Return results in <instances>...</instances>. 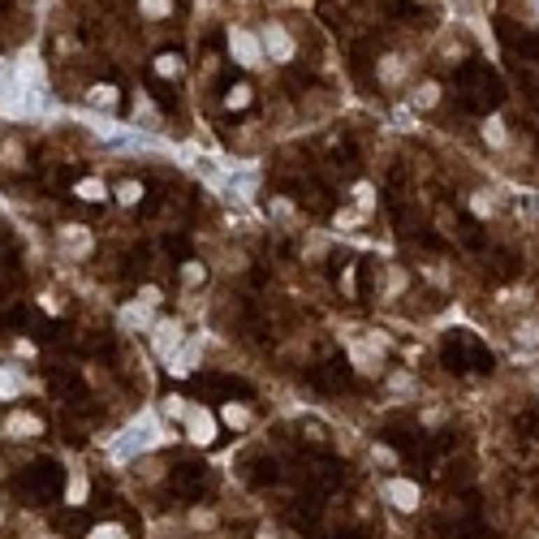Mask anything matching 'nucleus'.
<instances>
[{"label":"nucleus","instance_id":"obj_22","mask_svg":"<svg viewBox=\"0 0 539 539\" xmlns=\"http://www.w3.org/2000/svg\"><path fill=\"white\" fill-rule=\"evenodd\" d=\"M134 117H143V121H147V130H156V125H160V113L151 108V99H147V95H138V108H134Z\"/></svg>","mask_w":539,"mask_h":539},{"label":"nucleus","instance_id":"obj_5","mask_svg":"<svg viewBox=\"0 0 539 539\" xmlns=\"http://www.w3.org/2000/svg\"><path fill=\"white\" fill-rule=\"evenodd\" d=\"M186 436L194 445H212L216 440V415L212 410H203V405H190L186 410Z\"/></svg>","mask_w":539,"mask_h":539},{"label":"nucleus","instance_id":"obj_23","mask_svg":"<svg viewBox=\"0 0 539 539\" xmlns=\"http://www.w3.org/2000/svg\"><path fill=\"white\" fill-rule=\"evenodd\" d=\"M224 423L229 427H246L250 423V410L246 405H224Z\"/></svg>","mask_w":539,"mask_h":539},{"label":"nucleus","instance_id":"obj_4","mask_svg":"<svg viewBox=\"0 0 539 539\" xmlns=\"http://www.w3.org/2000/svg\"><path fill=\"white\" fill-rule=\"evenodd\" d=\"M259 43H264V57H276V61H294L298 57V43L280 22H268V27L259 31Z\"/></svg>","mask_w":539,"mask_h":539},{"label":"nucleus","instance_id":"obj_11","mask_svg":"<svg viewBox=\"0 0 539 539\" xmlns=\"http://www.w3.org/2000/svg\"><path fill=\"white\" fill-rule=\"evenodd\" d=\"M483 143H487V147H509L505 117H487V121H483Z\"/></svg>","mask_w":539,"mask_h":539},{"label":"nucleus","instance_id":"obj_20","mask_svg":"<svg viewBox=\"0 0 539 539\" xmlns=\"http://www.w3.org/2000/svg\"><path fill=\"white\" fill-rule=\"evenodd\" d=\"M246 104H250V87H246V82L229 87V95H224V108H246Z\"/></svg>","mask_w":539,"mask_h":539},{"label":"nucleus","instance_id":"obj_27","mask_svg":"<svg viewBox=\"0 0 539 539\" xmlns=\"http://www.w3.org/2000/svg\"><path fill=\"white\" fill-rule=\"evenodd\" d=\"M203 276H208V272H203V264H186V268H182V280H186V285H199Z\"/></svg>","mask_w":539,"mask_h":539},{"label":"nucleus","instance_id":"obj_2","mask_svg":"<svg viewBox=\"0 0 539 539\" xmlns=\"http://www.w3.org/2000/svg\"><path fill=\"white\" fill-rule=\"evenodd\" d=\"M229 57H233L238 65H246V69L264 65V43H259V35L233 27V31H229Z\"/></svg>","mask_w":539,"mask_h":539},{"label":"nucleus","instance_id":"obj_8","mask_svg":"<svg viewBox=\"0 0 539 539\" xmlns=\"http://www.w3.org/2000/svg\"><path fill=\"white\" fill-rule=\"evenodd\" d=\"M39 431H43V423L35 415H27V410H17V415L5 419V436H9V440H35Z\"/></svg>","mask_w":539,"mask_h":539},{"label":"nucleus","instance_id":"obj_14","mask_svg":"<svg viewBox=\"0 0 539 539\" xmlns=\"http://www.w3.org/2000/svg\"><path fill=\"white\" fill-rule=\"evenodd\" d=\"M87 104H95V108H113V104H117V87H108V82L91 87V91H87Z\"/></svg>","mask_w":539,"mask_h":539},{"label":"nucleus","instance_id":"obj_17","mask_svg":"<svg viewBox=\"0 0 539 539\" xmlns=\"http://www.w3.org/2000/svg\"><path fill=\"white\" fill-rule=\"evenodd\" d=\"M108 194V186L99 182V177H87V182H78V199H87V203H99Z\"/></svg>","mask_w":539,"mask_h":539},{"label":"nucleus","instance_id":"obj_30","mask_svg":"<svg viewBox=\"0 0 539 539\" xmlns=\"http://www.w3.org/2000/svg\"><path fill=\"white\" fill-rule=\"evenodd\" d=\"M272 216H280V220H289V216H294V208H289L285 199H272Z\"/></svg>","mask_w":539,"mask_h":539},{"label":"nucleus","instance_id":"obj_18","mask_svg":"<svg viewBox=\"0 0 539 539\" xmlns=\"http://www.w3.org/2000/svg\"><path fill=\"white\" fill-rule=\"evenodd\" d=\"M470 212H475V216H483V220H487V216H496L492 194H487V190H475V194H470Z\"/></svg>","mask_w":539,"mask_h":539},{"label":"nucleus","instance_id":"obj_16","mask_svg":"<svg viewBox=\"0 0 539 539\" xmlns=\"http://www.w3.org/2000/svg\"><path fill=\"white\" fill-rule=\"evenodd\" d=\"M65 501H69V505H82V501H87V475H82V470H73V479H69V487H65Z\"/></svg>","mask_w":539,"mask_h":539},{"label":"nucleus","instance_id":"obj_32","mask_svg":"<svg viewBox=\"0 0 539 539\" xmlns=\"http://www.w3.org/2000/svg\"><path fill=\"white\" fill-rule=\"evenodd\" d=\"M371 453H375V461H384V466H393V461H397V457H393V453H389V449H384V445H375V449H371Z\"/></svg>","mask_w":539,"mask_h":539},{"label":"nucleus","instance_id":"obj_33","mask_svg":"<svg viewBox=\"0 0 539 539\" xmlns=\"http://www.w3.org/2000/svg\"><path fill=\"white\" fill-rule=\"evenodd\" d=\"M0 518H5V513H0Z\"/></svg>","mask_w":539,"mask_h":539},{"label":"nucleus","instance_id":"obj_9","mask_svg":"<svg viewBox=\"0 0 539 539\" xmlns=\"http://www.w3.org/2000/svg\"><path fill=\"white\" fill-rule=\"evenodd\" d=\"M151 311H156V306H147L143 298H138V302H130V306L121 311V328H130V332L138 328V332H147L151 324H156V319H151Z\"/></svg>","mask_w":539,"mask_h":539},{"label":"nucleus","instance_id":"obj_21","mask_svg":"<svg viewBox=\"0 0 539 539\" xmlns=\"http://www.w3.org/2000/svg\"><path fill=\"white\" fill-rule=\"evenodd\" d=\"M138 9H143L147 17H168V13H173V0H138Z\"/></svg>","mask_w":539,"mask_h":539},{"label":"nucleus","instance_id":"obj_3","mask_svg":"<svg viewBox=\"0 0 539 539\" xmlns=\"http://www.w3.org/2000/svg\"><path fill=\"white\" fill-rule=\"evenodd\" d=\"M182 345H186L182 319H156V324H151V350H156L160 358H173Z\"/></svg>","mask_w":539,"mask_h":539},{"label":"nucleus","instance_id":"obj_19","mask_svg":"<svg viewBox=\"0 0 539 539\" xmlns=\"http://www.w3.org/2000/svg\"><path fill=\"white\" fill-rule=\"evenodd\" d=\"M22 389V375H17V367H0V397H13Z\"/></svg>","mask_w":539,"mask_h":539},{"label":"nucleus","instance_id":"obj_1","mask_svg":"<svg viewBox=\"0 0 539 539\" xmlns=\"http://www.w3.org/2000/svg\"><path fill=\"white\" fill-rule=\"evenodd\" d=\"M160 440H164V431H160V423H156V419L130 423V427H125V436L113 445V457H117V461H130L134 453H143V449H151V445H160Z\"/></svg>","mask_w":539,"mask_h":539},{"label":"nucleus","instance_id":"obj_12","mask_svg":"<svg viewBox=\"0 0 539 539\" xmlns=\"http://www.w3.org/2000/svg\"><path fill=\"white\" fill-rule=\"evenodd\" d=\"M156 73H160V78H182V73H186L182 52H160L156 57Z\"/></svg>","mask_w":539,"mask_h":539},{"label":"nucleus","instance_id":"obj_31","mask_svg":"<svg viewBox=\"0 0 539 539\" xmlns=\"http://www.w3.org/2000/svg\"><path fill=\"white\" fill-rule=\"evenodd\" d=\"M190 522H194V526H212L216 518H212V509H194V513H190Z\"/></svg>","mask_w":539,"mask_h":539},{"label":"nucleus","instance_id":"obj_13","mask_svg":"<svg viewBox=\"0 0 539 539\" xmlns=\"http://www.w3.org/2000/svg\"><path fill=\"white\" fill-rule=\"evenodd\" d=\"M410 104H415V108H436V104H440V87H436V82H423L415 95H410Z\"/></svg>","mask_w":539,"mask_h":539},{"label":"nucleus","instance_id":"obj_10","mask_svg":"<svg viewBox=\"0 0 539 539\" xmlns=\"http://www.w3.org/2000/svg\"><path fill=\"white\" fill-rule=\"evenodd\" d=\"M513 341H518L522 350H535L539 345V315H526V319L513 324Z\"/></svg>","mask_w":539,"mask_h":539},{"label":"nucleus","instance_id":"obj_15","mask_svg":"<svg viewBox=\"0 0 539 539\" xmlns=\"http://www.w3.org/2000/svg\"><path fill=\"white\" fill-rule=\"evenodd\" d=\"M401 73H405V61H401L397 52L380 61V78H384V82H401Z\"/></svg>","mask_w":539,"mask_h":539},{"label":"nucleus","instance_id":"obj_7","mask_svg":"<svg viewBox=\"0 0 539 539\" xmlns=\"http://www.w3.org/2000/svg\"><path fill=\"white\" fill-rule=\"evenodd\" d=\"M57 242H61V250H65V254H73V259L91 254V233H87L82 224H65L61 233H57Z\"/></svg>","mask_w":539,"mask_h":539},{"label":"nucleus","instance_id":"obj_26","mask_svg":"<svg viewBox=\"0 0 539 539\" xmlns=\"http://www.w3.org/2000/svg\"><path fill=\"white\" fill-rule=\"evenodd\" d=\"M354 199H358V208H363V212H371V203H375V190H371V186L363 182V186L354 190Z\"/></svg>","mask_w":539,"mask_h":539},{"label":"nucleus","instance_id":"obj_24","mask_svg":"<svg viewBox=\"0 0 539 539\" xmlns=\"http://www.w3.org/2000/svg\"><path fill=\"white\" fill-rule=\"evenodd\" d=\"M186 410H190V405H186L182 397H164V415H168V419H186Z\"/></svg>","mask_w":539,"mask_h":539},{"label":"nucleus","instance_id":"obj_28","mask_svg":"<svg viewBox=\"0 0 539 539\" xmlns=\"http://www.w3.org/2000/svg\"><path fill=\"white\" fill-rule=\"evenodd\" d=\"M91 539H125V531L108 522V526H95V531H91Z\"/></svg>","mask_w":539,"mask_h":539},{"label":"nucleus","instance_id":"obj_25","mask_svg":"<svg viewBox=\"0 0 539 539\" xmlns=\"http://www.w3.org/2000/svg\"><path fill=\"white\" fill-rule=\"evenodd\" d=\"M117 199H121V203H138V199H143V186H138V182H125V186L117 190Z\"/></svg>","mask_w":539,"mask_h":539},{"label":"nucleus","instance_id":"obj_6","mask_svg":"<svg viewBox=\"0 0 539 539\" xmlns=\"http://www.w3.org/2000/svg\"><path fill=\"white\" fill-rule=\"evenodd\" d=\"M384 496H389V505L401 509V513L419 509V487L410 483V479H389V483H384Z\"/></svg>","mask_w":539,"mask_h":539},{"label":"nucleus","instance_id":"obj_29","mask_svg":"<svg viewBox=\"0 0 539 539\" xmlns=\"http://www.w3.org/2000/svg\"><path fill=\"white\" fill-rule=\"evenodd\" d=\"M389 384H393V389H397V393H405V389H410V384H415V375H410V371H397V375H389Z\"/></svg>","mask_w":539,"mask_h":539}]
</instances>
